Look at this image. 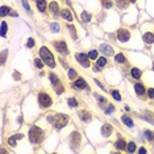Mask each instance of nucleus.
I'll list each match as a JSON object with an SVG mask.
<instances>
[{"mask_svg":"<svg viewBox=\"0 0 154 154\" xmlns=\"http://www.w3.org/2000/svg\"><path fill=\"white\" fill-rule=\"evenodd\" d=\"M44 130L38 127H32L31 130H29V140H31L32 144H41L44 141Z\"/></svg>","mask_w":154,"mask_h":154,"instance_id":"1","label":"nucleus"},{"mask_svg":"<svg viewBox=\"0 0 154 154\" xmlns=\"http://www.w3.org/2000/svg\"><path fill=\"white\" fill-rule=\"evenodd\" d=\"M40 57H41V59L49 66V67H54L55 66L54 55L51 54V51L49 50L46 46H42V48L40 49Z\"/></svg>","mask_w":154,"mask_h":154,"instance_id":"2","label":"nucleus"},{"mask_svg":"<svg viewBox=\"0 0 154 154\" xmlns=\"http://www.w3.org/2000/svg\"><path fill=\"white\" fill-rule=\"evenodd\" d=\"M49 121H51V124L54 125L57 129H61L68 123V116L66 115H62V113H58V115H54V116H49L48 117Z\"/></svg>","mask_w":154,"mask_h":154,"instance_id":"3","label":"nucleus"},{"mask_svg":"<svg viewBox=\"0 0 154 154\" xmlns=\"http://www.w3.org/2000/svg\"><path fill=\"white\" fill-rule=\"evenodd\" d=\"M38 103H40L41 108H49L53 104V100L46 92H40L38 94Z\"/></svg>","mask_w":154,"mask_h":154,"instance_id":"4","label":"nucleus"},{"mask_svg":"<svg viewBox=\"0 0 154 154\" xmlns=\"http://www.w3.org/2000/svg\"><path fill=\"white\" fill-rule=\"evenodd\" d=\"M75 59L78 61V63L83 67H88L90 66V57L88 55H86L84 53H78L75 55Z\"/></svg>","mask_w":154,"mask_h":154,"instance_id":"5","label":"nucleus"},{"mask_svg":"<svg viewBox=\"0 0 154 154\" xmlns=\"http://www.w3.org/2000/svg\"><path fill=\"white\" fill-rule=\"evenodd\" d=\"M129 37H130V33L128 29H125V28H121V29L117 31V40H119V41L125 42L129 40Z\"/></svg>","mask_w":154,"mask_h":154,"instance_id":"6","label":"nucleus"},{"mask_svg":"<svg viewBox=\"0 0 154 154\" xmlns=\"http://www.w3.org/2000/svg\"><path fill=\"white\" fill-rule=\"evenodd\" d=\"M54 48H55V50L58 51V53H61V54H67L68 53L65 41H55L54 42Z\"/></svg>","mask_w":154,"mask_h":154,"instance_id":"7","label":"nucleus"},{"mask_svg":"<svg viewBox=\"0 0 154 154\" xmlns=\"http://www.w3.org/2000/svg\"><path fill=\"white\" fill-rule=\"evenodd\" d=\"M70 140H71V144L74 145V146H79V145H80V140H82V136H80L79 132H74V133H71Z\"/></svg>","mask_w":154,"mask_h":154,"instance_id":"8","label":"nucleus"},{"mask_svg":"<svg viewBox=\"0 0 154 154\" xmlns=\"http://www.w3.org/2000/svg\"><path fill=\"white\" fill-rule=\"evenodd\" d=\"M112 130H113L112 125H110V124H103V127H102V134L104 137L111 136V134H112Z\"/></svg>","mask_w":154,"mask_h":154,"instance_id":"9","label":"nucleus"},{"mask_svg":"<svg viewBox=\"0 0 154 154\" xmlns=\"http://www.w3.org/2000/svg\"><path fill=\"white\" fill-rule=\"evenodd\" d=\"M61 16H62V19H65V20H67V21H72V13L70 12V9L68 8H63V9L61 11Z\"/></svg>","mask_w":154,"mask_h":154,"instance_id":"10","label":"nucleus"},{"mask_svg":"<svg viewBox=\"0 0 154 154\" xmlns=\"http://www.w3.org/2000/svg\"><path fill=\"white\" fill-rule=\"evenodd\" d=\"M79 117H80V120H83L84 123H90V121H91V113L87 112V111H80V112H79Z\"/></svg>","mask_w":154,"mask_h":154,"instance_id":"11","label":"nucleus"},{"mask_svg":"<svg viewBox=\"0 0 154 154\" xmlns=\"http://www.w3.org/2000/svg\"><path fill=\"white\" fill-rule=\"evenodd\" d=\"M100 50H102L106 55H112V54H113L112 46H110V45H107V44H103L102 46H100Z\"/></svg>","mask_w":154,"mask_h":154,"instance_id":"12","label":"nucleus"},{"mask_svg":"<svg viewBox=\"0 0 154 154\" xmlns=\"http://www.w3.org/2000/svg\"><path fill=\"white\" fill-rule=\"evenodd\" d=\"M49 9H50V12L53 15H58V12H59V5L55 1H51L50 4H49Z\"/></svg>","mask_w":154,"mask_h":154,"instance_id":"13","label":"nucleus"},{"mask_svg":"<svg viewBox=\"0 0 154 154\" xmlns=\"http://www.w3.org/2000/svg\"><path fill=\"white\" fill-rule=\"evenodd\" d=\"M134 91H136V94L138 96H141L145 94V87L141 84V83H136V84H134Z\"/></svg>","mask_w":154,"mask_h":154,"instance_id":"14","label":"nucleus"},{"mask_svg":"<svg viewBox=\"0 0 154 154\" xmlns=\"http://www.w3.org/2000/svg\"><path fill=\"white\" fill-rule=\"evenodd\" d=\"M75 87L79 90H83V88H87V83H86V80L83 78H79L76 79V82H75Z\"/></svg>","mask_w":154,"mask_h":154,"instance_id":"15","label":"nucleus"},{"mask_svg":"<svg viewBox=\"0 0 154 154\" xmlns=\"http://www.w3.org/2000/svg\"><path fill=\"white\" fill-rule=\"evenodd\" d=\"M19 138H23V134H16V136H13V137H9L8 138V144L11 145V146H16V141L19 140Z\"/></svg>","mask_w":154,"mask_h":154,"instance_id":"16","label":"nucleus"},{"mask_svg":"<svg viewBox=\"0 0 154 154\" xmlns=\"http://www.w3.org/2000/svg\"><path fill=\"white\" fill-rule=\"evenodd\" d=\"M144 41L146 42V44H153L154 42V34L146 32V33L144 34Z\"/></svg>","mask_w":154,"mask_h":154,"instance_id":"17","label":"nucleus"},{"mask_svg":"<svg viewBox=\"0 0 154 154\" xmlns=\"http://www.w3.org/2000/svg\"><path fill=\"white\" fill-rule=\"evenodd\" d=\"M115 146H116V149H119V150H125V147H127L125 140H119V141H116Z\"/></svg>","mask_w":154,"mask_h":154,"instance_id":"18","label":"nucleus"},{"mask_svg":"<svg viewBox=\"0 0 154 154\" xmlns=\"http://www.w3.org/2000/svg\"><path fill=\"white\" fill-rule=\"evenodd\" d=\"M116 1V5L119 8H121V9H124V8L128 7V3H129V0H115Z\"/></svg>","mask_w":154,"mask_h":154,"instance_id":"19","label":"nucleus"},{"mask_svg":"<svg viewBox=\"0 0 154 154\" xmlns=\"http://www.w3.org/2000/svg\"><path fill=\"white\" fill-rule=\"evenodd\" d=\"M37 8L40 12H45V9H46V1L45 0H37Z\"/></svg>","mask_w":154,"mask_h":154,"instance_id":"20","label":"nucleus"},{"mask_svg":"<svg viewBox=\"0 0 154 154\" xmlns=\"http://www.w3.org/2000/svg\"><path fill=\"white\" fill-rule=\"evenodd\" d=\"M121 120H123V123L125 124V125H127V127H133V120L130 119V117H128V116H125V115H124L123 117H121Z\"/></svg>","mask_w":154,"mask_h":154,"instance_id":"21","label":"nucleus"},{"mask_svg":"<svg viewBox=\"0 0 154 154\" xmlns=\"http://www.w3.org/2000/svg\"><path fill=\"white\" fill-rule=\"evenodd\" d=\"M130 74H132V76H133L134 79H138L141 76V70L137 67H133L132 70H130Z\"/></svg>","mask_w":154,"mask_h":154,"instance_id":"22","label":"nucleus"},{"mask_svg":"<svg viewBox=\"0 0 154 154\" xmlns=\"http://www.w3.org/2000/svg\"><path fill=\"white\" fill-rule=\"evenodd\" d=\"M49 78H50V80H51V83L54 86H58V84H61V80H59V78L55 74H50L49 75Z\"/></svg>","mask_w":154,"mask_h":154,"instance_id":"23","label":"nucleus"},{"mask_svg":"<svg viewBox=\"0 0 154 154\" xmlns=\"http://www.w3.org/2000/svg\"><path fill=\"white\" fill-rule=\"evenodd\" d=\"M80 17H82V21H84V23H88V21L91 20V15H90L88 12H86V11H83L82 12Z\"/></svg>","mask_w":154,"mask_h":154,"instance_id":"24","label":"nucleus"},{"mask_svg":"<svg viewBox=\"0 0 154 154\" xmlns=\"http://www.w3.org/2000/svg\"><path fill=\"white\" fill-rule=\"evenodd\" d=\"M8 13H11V8L7 7V5H3V7H1V11H0V16L4 17L5 15H8Z\"/></svg>","mask_w":154,"mask_h":154,"instance_id":"25","label":"nucleus"},{"mask_svg":"<svg viewBox=\"0 0 154 154\" xmlns=\"http://www.w3.org/2000/svg\"><path fill=\"white\" fill-rule=\"evenodd\" d=\"M115 61L117 62V63H124L125 62V57H124V54H117V55H115Z\"/></svg>","mask_w":154,"mask_h":154,"instance_id":"26","label":"nucleus"},{"mask_svg":"<svg viewBox=\"0 0 154 154\" xmlns=\"http://www.w3.org/2000/svg\"><path fill=\"white\" fill-rule=\"evenodd\" d=\"M106 65H107V58L106 57H100V58L98 59V66H99V67H104Z\"/></svg>","mask_w":154,"mask_h":154,"instance_id":"27","label":"nucleus"},{"mask_svg":"<svg viewBox=\"0 0 154 154\" xmlns=\"http://www.w3.org/2000/svg\"><path fill=\"white\" fill-rule=\"evenodd\" d=\"M44 63H45V62H42L40 58L34 59V65H36V67H37V68H42V67H44Z\"/></svg>","mask_w":154,"mask_h":154,"instance_id":"28","label":"nucleus"},{"mask_svg":"<svg viewBox=\"0 0 154 154\" xmlns=\"http://www.w3.org/2000/svg\"><path fill=\"white\" fill-rule=\"evenodd\" d=\"M127 149H128V151H129V153H133V151H136V144H134V142H129V144H128V146H127Z\"/></svg>","mask_w":154,"mask_h":154,"instance_id":"29","label":"nucleus"},{"mask_svg":"<svg viewBox=\"0 0 154 154\" xmlns=\"http://www.w3.org/2000/svg\"><path fill=\"white\" fill-rule=\"evenodd\" d=\"M145 137H146L147 140H154V133L151 130H145Z\"/></svg>","mask_w":154,"mask_h":154,"instance_id":"30","label":"nucleus"},{"mask_svg":"<svg viewBox=\"0 0 154 154\" xmlns=\"http://www.w3.org/2000/svg\"><path fill=\"white\" fill-rule=\"evenodd\" d=\"M111 95L113 96V99H116V100H121V96H120L119 91H116V90H113V91H111Z\"/></svg>","mask_w":154,"mask_h":154,"instance_id":"31","label":"nucleus"},{"mask_svg":"<svg viewBox=\"0 0 154 154\" xmlns=\"http://www.w3.org/2000/svg\"><path fill=\"white\" fill-rule=\"evenodd\" d=\"M88 57L90 59H96L98 58V50H91L88 53Z\"/></svg>","mask_w":154,"mask_h":154,"instance_id":"32","label":"nucleus"},{"mask_svg":"<svg viewBox=\"0 0 154 154\" xmlns=\"http://www.w3.org/2000/svg\"><path fill=\"white\" fill-rule=\"evenodd\" d=\"M67 102H68V106L70 107H76L78 106V102H76V99H74V98H70Z\"/></svg>","mask_w":154,"mask_h":154,"instance_id":"33","label":"nucleus"},{"mask_svg":"<svg viewBox=\"0 0 154 154\" xmlns=\"http://www.w3.org/2000/svg\"><path fill=\"white\" fill-rule=\"evenodd\" d=\"M67 29H68V31H70V33H71V36H72V37H74V40H75V38H76L75 28H74V27H71V25H68V27H67Z\"/></svg>","mask_w":154,"mask_h":154,"instance_id":"34","label":"nucleus"},{"mask_svg":"<svg viewBox=\"0 0 154 154\" xmlns=\"http://www.w3.org/2000/svg\"><path fill=\"white\" fill-rule=\"evenodd\" d=\"M75 76H76V71L74 68H70V70H68V78L72 79V78H75Z\"/></svg>","mask_w":154,"mask_h":154,"instance_id":"35","label":"nucleus"},{"mask_svg":"<svg viewBox=\"0 0 154 154\" xmlns=\"http://www.w3.org/2000/svg\"><path fill=\"white\" fill-rule=\"evenodd\" d=\"M50 28H51V31L53 32H58L59 31V25L57 24V23H53V24L50 25Z\"/></svg>","mask_w":154,"mask_h":154,"instance_id":"36","label":"nucleus"},{"mask_svg":"<svg viewBox=\"0 0 154 154\" xmlns=\"http://www.w3.org/2000/svg\"><path fill=\"white\" fill-rule=\"evenodd\" d=\"M147 96H149L150 99H154V88H149V90H147Z\"/></svg>","mask_w":154,"mask_h":154,"instance_id":"37","label":"nucleus"},{"mask_svg":"<svg viewBox=\"0 0 154 154\" xmlns=\"http://www.w3.org/2000/svg\"><path fill=\"white\" fill-rule=\"evenodd\" d=\"M5 32H7V24L3 23L1 24V36H5Z\"/></svg>","mask_w":154,"mask_h":154,"instance_id":"38","label":"nucleus"},{"mask_svg":"<svg viewBox=\"0 0 154 154\" xmlns=\"http://www.w3.org/2000/svg\"><path fill=\"white\" fill-rule=\"evenodd\" d=\"M27 46H28V48H33V46H34V40H33V38H29V41H28Z\"/></svg>","mask_w":154,"mask_h":154,"instance_id":"39","label":"nucleus"},{"mask_svg":"<svg viewBox=\"0 0 154 154\" xmlns=\"http://www.w3.org/2000/svg\"><path fill=\"white\" fill-rule=\"evenodd\" d=\"M23 5H24V8H25V9H27V11H29V9H31V7H29V4H28V1H27V0H23Z\"/></svg>","mask_w":154,"mask_h":154,"instance_id":"40","label":"nucleus"},{"mask_svg":"<svg viewBox=\"0 0 154 154\" xmlns=\"http://www.w3.org/2000/svg\"><path fill=\"white\" fill-rule=\"evenodd\" d=\"M113 110H115V108H113V106H110V107H108V108H107V111H106V112H107V113H111Z\"/></svg>","mask_w":154,"mask_h":154,"instance_id":"41","label":"nucleus"},{"mask_svg":"<svg viewBox=\"0 0 154 154\" xmlns=\"http://www.w3.org/2000/svg\"><path fill=\"white\" fill-rule=\"evenodd\" d=\"M98 99H99L100 103H107V100L104 99V98H102V96H98Z\"/></svg>","mask_w":154,"mask_h":154,"instance_id":"42","label":"nucleus"},{"mask_svg":"<svg viewBox=\"0 0 154 154\" xmlns=\"http://www.w3.org/2000/svg\"><path fill=\"white\" fill-rule=\"evenodd\" d=\"M138 151H140V153H146V149H144V147H142V149H140Z\"/></svg>","mask_w":154,"mask_h":154,"instance_id":"43","label":"nucleus"},{"mask_svg":"<svg viewBox=\"0 0 154 154\" xmlns=\"http://www.w3.org/2000/svg\"><path fill=\"white\" fill-rule=\"evenodd\" d=\"M129 1H132V3H136V0H129Z\"/></svg>","mask_w":154,"mask_h":154,"instance_id":"44","label":"nucleus"},{"mask_svg":"<svg viewBox=\"0 0 154 154\" xmlns=\"http://www.w3.org/2000/svg\"><path fill=\"white\" fill-rule=\"evenodd\" d=\"M153 68H154V65H153Z\"/></svg>","mask_w":154,"mask_h":154,"instance_id":"45","label":"nucleus"}]
</instances>
